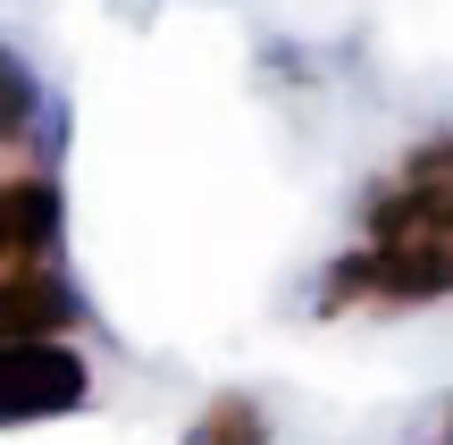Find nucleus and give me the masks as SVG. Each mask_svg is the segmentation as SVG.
Returning <instances> with one entry per match:
<instances>
[{
	"instance_id": "1",
	"label": "nucleus",
	"mask_w": 453,
	"mask_h": 445,
	"mask_svg": "<svg viewBox=\"0 0 453 445\" xmlns=\"http://www.w3.org/2000/svg\"><path fill=\"white\" fill-rule=\"evenodd\" d=\"M361 252L327 269L319 311H403V303H445L453 295V177L445 185H378L361 211Z\"/></svg>"
},
{
	"instance_id": "6",
	"label": "nucleus",
	"mask_w": 453,
	"mask_h": 445,
	"mask_svg": "<svg viewBox=\"0 0 453 445\" xmlns=\"http://www.w3.org/2000/svg\"><path fill=\"white\" fill-rule=\"evenodd\" d=\"M34 118H42V84H34V67L17 59L9 42H0V143H26Z\"/></svg>"
},
{
	"instance_id": "3",
	"label": "nucleus",
	"mask_w": 453,
	"mask_h": 445,
	"mask_svg": "<svg viewBox=\"0 0 453 445\" xmlns=\"http://www.w3.org/2000/svg\"><path fill=\"white\" fill-rule=\"evenodd\" d=\"M76 328V286L50 278L42 261L0 269V336H67Z\"/></svg>"
},
{
	"instance_id": "4",
	"label": "nucleus",
	"mask_w": 453,
	"mask_h": 445,
	"mask_svg": "<svg viewBox=\"0 0 453 445\" xmlns=\"http://www.w3.org/2000/svg\"><path fill=\"white\" fill-rule=\"evenodd\" d=\"M59 244V185L50 177H0V269L42 261Z\"/></svg>"
},
{
	"instance_id": "8",
	"label": "nucleus",
	"mask_w": 453,
	"mask_h": 445,
	"mask_svg": "<svg viewBox=\"0 0 453 445\" xmlns=\"http://www.w3.org/2000/svg\"><path fill=\"white\" fill-rule=\"evenodd\" d=\"M420 445H453V403H445L437 420H428V437H420Z\"/></svg>"
},
{
	"instance_id": "7",
	"label": "nucleus",
	"mask_w": 453,
	"mask_h": 445,
	"mask_svg": "<svg viewBox=\"0 0 453 445\" xmlns=\"http://www.w3.org/2000/svg\"><path fill=\"white\" fill-rule=\"evenodd\" d=\"M395 177H411V185H445L453 177V134H437V143H420V151H403V168Z\"/></svg>"
},
{
	"instance_id": "5",
	"label": "nucleus",
	"mask_w": 453,
	"mask_h": 445,
	"mask_svg": "<svg viewBox=\"0 0 453 445\" xmlns=\"http://www.w3.org/2000/svg\"><path fill=\"white\" fill-rule=\"evenodd\" d=\"M185 445H269V412H260L243 387H226V395H211V403L194 412Z\"/></svg>"
},
{
	"instance_id": "2",
	"label": "nucleus",
	"mask_w": 453,
	"mask_h": 445,
	"mask_svg": "<svg viewBox=\"0 0 453 445\" xmlns=\"http://www.w3.org/2000/svg\"><path fill=\"white\" fill-rule=\"evenodd\" d=\"M93 403V362L67 336H0V429L59 420Z\"/></svg>"
}]
</instances>
